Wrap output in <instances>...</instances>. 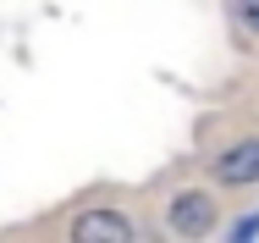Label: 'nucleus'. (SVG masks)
Segmentation results:
<instances>
[{"label": "nucleus", "instance_id": "obj_2", "mask_svg": "<svg viewBox=\"0 0 259 243\" xmlns=\"http://www.w3.org/2000/svg\"><path fill=\"white\" fill-rule=\"evenodd\" d=\"M72 238L77 243H133V221L116 216V210H83L72 221Z\"/></svg>", "mask_w": 259, "mask_h": 243}, {"label": "nucleus", "instance_id": "obj_5", "mask_svg": "<svg viewBox=\"0 0 259 243\" xmlns=\"http://www.w3.org/2000/svg\"><path fill=\"white\" fill-rule=\"evenodd\" d=\"M232 238L243 243V238H259V216H248V221H237V227H232Z\"/></svg>", "mask_w": 259, "mask_h": 243}, {"label": "nucleus", "instance_id": "obj_1", "mask_svg": "<svg viewBox=\"0 0 259 243\" xmlns=\"http://www.w3.org/2000/svg\"><path fill=\"white\" fill-rule=\"evenodd\" d=\"M165 216H171V227H177L182 238H204L209 227H215V199L188 188V194H177V199H171V210H165Z\"/></svg>", "mask_w": 259, "mask_h": 243}, {"label": "nucleus", "instance_id": "obj_4", "mask_svg": "<svg viewBox=\"0 0 259 243\" xmlns=\"http://www.w3.org/2000/svg\"><path fill=\"white\" fill-rule=\"evenodd\" d=\"M237 17H243V22L259 33V0H237Z\"/></svg>", "mask_w": 259, "mask_h": 243}, {"label": "nucleus", "instance_id": "obj_3", "mask_svg": "<svg viewBox=\"0 0 259 243\" xmlns=\"http://www.w3.org/2000/svg\"><path fill=\"white\" fill-rule=\"evenodd\" d=\"M215 177H221V183H232V188H248V183H259V138H248V144H232L226 155H215Z\"/></svg>", "mask_w": 259, "mask_h": 243}]
</instances>
